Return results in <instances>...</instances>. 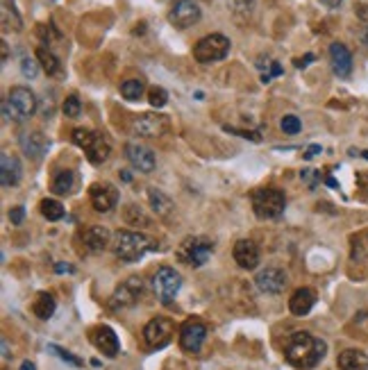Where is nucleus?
<instances>
[{"label": "nucleus", "instance_id": "nucleus-1", "mask_svg": "<svg viewBox=\"0 0 368 370\" xmlns=\"http://www.w3.org/2000/svg\"><path fill=\"white\" fill-rule=\"evenodd\" d=\"M327 352V345L309 332H291L284 338V359L293 368H314Z\"/></svg>", "mask_w": 368, "mask_h": 370}, {"label": "nucleus", "instance_id": "nucleus-2", "mask_svg": "<svg viewBox=\"0 0 368 370\" xmlns=\"http://www.w3.org/2000/svg\"><path fill=\"white\" fill-rule=\"evenodd\" d=\"M111 248H114V254L121 261H139L143 259L148 252L157 250V243L148 239L146 234L135 232V230H118L114 234V241H111Z\"/></svg>", "mask_w": 368, "mask_h": 370}, {"label": "nucleus", "instance_id": "nucleus-3", "mask_svg": "<svg viewBox=\"0 0 368 370\" xmlns=\"http://www.w3.org/2000/svg\"><path fill=\"white\" fill-rule=\"evenodd\" d=\"M37 109V96L27 87H12L7 98L3 100L5 116H12L14 121H27Z\"/></svg>", "mask_w": 368, "mask_h": 370}, {"label": "nucleus", "instance_id": "nucleus-4", "mask_svg": "<svg viewBox=\"0 0 368 370\" xmlns=\"http://www.w3.org/2000/svg\"><path fill=\"white\" fill-rule=\"evenodd\" d=\"M252 209L259 218H280L286 207L284 191L275 187H262L257 191H252Z\"/></svg>", "mask_w": 368, "mask_h": 370}, {"label": "nucleus", "instance_id": "nucleus-5", "mask_svg": "<svg viewBox=\"0 0 368 370\" xmlns=\"http://www.w3.org/2000/svg\"><path fill=\"white\" fill-rule=\"evenodd\" d=\"M211 252H214V241L204 239V236H187L176 250L178 259L187 266H193V269L207 264Z\"/></svg>", "mask_w": 368, "mask_h": 370}, {"label": "nucleus", "instance_id": "nucleus-6", "mask_svg": "<svg viewBox=\"0 0 368 370\" xmlns=\"http://www.w3.org/2000/svg\"><path fill=\"white\" fill-rule=\"evenodd\" d=\"M230 53V39L225 35H207L202 37L196 46H193V59L200 64H209V61H221Z\"/></svg>", "mask_w": 368, "mask_h": 370}, {"label": "nucleus", "instance_id": "nucleus-7", "mask_svg": "<svg viewBox=\"0 0 368 370\" xmlns=\"http://www.w3.org/2000/svg\"><path fill=\"white\" fill-rule=\"evenodd\" d=\"M180 286H182V277L176 269H171V266H161V269H157L155 275H152V291H155L157 300L161 304H171L176 300Z\"/></svg>", "mask_w": 368, "mask_h": 370}, {"label": "nucleus", "instance_id": "nucleus-8", "mask_svg": "<svg viewBox=\"0 0 368 370\" xmlns=\"http://www.w3.org/2000/svg\"><path fill=\"white\" fill-rule=\"evenodd\" d=\"M202 12L198 0H173V5L168 9V23L178 30H187L191 25H196L200 20Z\"/></svg>", "mask_w": 368, "mask_h": 370}, {"label": "nucleus", "instance_id": "nucleus-9", "mask_svg": "<svg viewBox=\"0 0 368 370\" xmlns=\"http://www.w3.org/2000/svg\"><path fill=\"white\" fill-rule=\"evenodd\" d=\"M166 130H168V118L164 114H141L130 125V132L139 139H157Z\"/></svg>", "mask_w": 368, "mask_h": 370}, {"label": "nucleus", "instance_id": "nucleus-10", "mask_svg": "<svg viewBox=\"0 0 368 370\" xmlns=\"http://www.w3.org/2000/svg\"><path fill=\"white\" fill-rule=\"evenodd\" d=\"M141 293H143V280L141 277H130V280L123 282L118 289L114 291L109 300L111 309H130L141 300Z\"/></svg>", "mask_w": 368, "mask_h": 370}, {"label": "nucleus", "instance_id": "nucleus-11", "mask_svg": "<svg viewBox=\"0 0 368 370\" xmlns=\"http://www.w3.org/2000/svg\"><path fill=\"white\" fill-rule=\"evenodd\" d=\"M173 332H176V325H173L168 318L157 316V318H152V321H148V325L143 327V338H146V343L150 347L159 350V347L171 343Z\"/></svg>", "mask_w": 368, "mask_h": 370}, {"label": "nucleus", "instance_id": "nucleus-12", "mask_svg": "<svg viewBox=\"0 0 368 370\" xmlns=\"http://www.w3.org/2000/svg\"><path fill=\"white\" fill-rule=\"evenodd\" d=\"M207 338V325L198 318H189L187 323L180 327V347L187 352H200V347Z\"/></svg>", "mask_w": 368, "mask_h": 370}, {"label": "nucleus", "instance_id": "nucleus-13", "mask_svg": "<svg viewBox=\"0 0 368 370\" xmlns=\"http://www.w3.org/2000/svg\"><path fill=\"white\" fill-rule=\"evenodd\" d=\"M89 200L96 211L107 214L118 204V189L111 187L109 182H96L89 187Z\"/></svg>", "mask_w": 368, "mask_h": 370}, {"label": "nucleus", "instance_id": "nucleus-14", "mask_svg": "<svg viewBox=\"0 0 368 370\" xmlns=\"http://www.w3.org/2000/svg\"><path fill=\"white\" fill-rule=\"evenodd\" d=\"M18 146H20V150H23V155L27 159L39 161V159H44L50 143H48L44 132L35 130V132H23V135L18 137Z\"/></svg>", "mask_w": 368, "mask_h": 370}, {"label": "nucleus", "instance_id": "nucleus-15", "mask_svg": "<svg viewBox=\"0 0 368 370\" xmlns=\"http://www.w3.org/2000/svg\"><path fill=\"white\" fill-rule=\"evenodd\" d=\"M125 157L141 173H152L157 166L155 152L148 146H141V143H125Z\"/></svg>", "mask_w": 368, "mask_h": 370}, {"label": "nucleus", "instance_id": "nucleus-16", "mask_svg": "<svg viewBox=\"0 0 368 370\" xmlns=\"http://www.w3.org/2000/svg\"><path fill=\"white\" fill-rule=\"evenodd\" d=\"M91 343H94L98 350L109 359H114L121 350L116 332L107 325H100V327H94V330H91Z\"/></svg>", "mask_w": 368, "mask_h": 370}, {"label": "nucleus", "instance_id": "nucleus-17", "mask_svg": "<svg viewBox=\"0 0 368 370\" xmlns=\"http://www.w3.org/2000/svg\"><path fill=\"white\" fill-rule=\"evenodd\" d=\"M254 282H257L259 291L264 293H271V295H278L286 289V284H289V277H286L284 271L280 269H266L262 271L257 277H254Z\"/></svg>", "mask_w": 368, "mask_h": 370}, {"label": "nucleus", "instance_id": "nucleus-18", "mask_svg": "<svg viewBox=\"0 0 368 370\" xmlns=\"http://www.w3.org/2000/svg\"><path fill=\"white\" fill-rule=\"evenodd\" d=\"M232 254L243 271H254L259 266V248H257V243L250 239H241L234 243Z\"/></svg>", "mask_w": 368, "mask_h": 370}, {"label": "nucleus", "instance_id": "nucleus-19", "mask_svg": "<svg viewBox=\"0 0 368 370\" xmlns=\"http://www.w3.org/2000/svg\"><path fill=\"white\" fill-rule=\"evenodd\" d=\"M20 175H23V171H20L18 157L3 150V155H0V184H3L5 189H12L20 182Z\"/></svg>", "mask_w": 368, "mask_h": 370}, {"label": "nucleus", "instance_id": "nucleus-20", "mask_svg": "<svg viewBox=\"0 0 368 370\" xmlns=\"http://www.w3.org/2000/svg\"><path fill=\"white\" fill-rule=\"evenodd\" d=\"M330 64H332L334 75H339V78H348L352 73V53L348 50V46L334 41L330 46Z\"/></svg>", "mask_w": 368, "mask_h": 370}, {"label": "nucleus", "instance_id": "nucleus-21", "mask_svg": "<svg viewBox=\"0 0 368 370\" xmlns=\"http://www.w3.org/2000/svg\"><path fill=\"white\" fill-rule=\"evenodd\" d=\"M82 241H85V248L91 250V252H102L109 245L111 241V234L107 228H102V225H91V228L82 234Z\"/></svg>", "mask_w": 368, "mask_h": 370}, {"label": "nucleus", "instance_id": "nucleus-22", "mask_svg": "<svg viewBox=\"0 0 368 370\" xmlns=\"http://www.w3.org/2000/svg\"><path fill=\"white\" fill-rule=\"evenodd\" d=\"M85 152H87V159L91 164L107 161V157L111 155V143H109L107 135H102V132H96L94 139H91V143L85 148Z\"/></svg>", "mask_w": 368, "mask_h": 370}, {"label": "nucleus", "instance_id": "nucleus-23", "mask_svg": "<svg viewBox=\"0 0 368 370\" xmlns=\"http://www.w3.org/2000/svg\"><path fill=\"white\" fill-rule=\"evenodd\" d=\"M316 304V291L314 289H298L289 300V309L293 316H307Z\"/></svg>", "mask_w": 368, "mask_h": 370}, {"label": "nucleus", "instance_id": "nucleus-24", "mask_svg": "<svg viewBox=\"0 0 368 370\" xmlns=\"http://www.w3.org/2000/svg\"><path fill=\"white\" fill-rule=\"evenodd\" d=\"M0 12H3V30L5 32H20L23 30V18H20L18 9L14 7V0H3V7H0Z\"/></svg>", "mask_w": 368, "mask_h": 370}, {"label": "nucleus", "instance_id": "nucleus-25", "mask_svg": "<svg viewBox=\"0 0 368 370\" xmlns=\"http://www.w3.org/2000/svg\"><path fill=\"white\" fill-rule=\"evenodd\" d=\"M148 200H150L152 211H155L159 218H168V216L173 214V200L166 193H161L159 189H148Z\"/></svg>", "mask_w": 368, "mask_h": 370}, {"label": "nucleus", "instance_id": "nucleus-26", "mask_svg": "<svg viewBox=\"0 0 368 370\" xmlns=\"http://www.w3.org/2000/svg\"><path fill=\"white\" fill-rule=\"evenodd\" d=\"M341 370H368V357L362 350H343L339 354Z\"/></svg>", "mask_w": 368, "mask_h": 370}, {"label": "nucleus", "instance_id": "nucleus-27", "mask_svg": "<svg viewBox=\"0 0 368 370\" xmlns=\"http://www.w3.org/2000/svg\"><path fill=\"white\" fill-rule=\"evenodd\" d=\"M53 189L57 195H68L75 191V173L73 171H59L53 178Z\"/></svg>", "mask_w": 368, "mask_h": 370}, {"label": "nucleus", "instance_id": "nucleus-28", "mask_svg": "<svg viewBox=\"0 0 368 370\" xmlns=\"http://www.w3.org/2000/svg\"><path fill=\"white\" fill-rule=\"evenodd\" d=\"M37 59H39L41 68H44L48 75H57L59 70H61L59 59H57V55L50 48H44V46L37 48Z\"/></svg>", "mask_w": 368, "mask_h": 370}, {"label": "nucleus", "instance_id": "nucleus-29", "mask_svg": "<svg viewBox=\"0 0 368 370\" xmlns=\"http://www.w3.org/2000/svg\"><path fill=\"white\" fill-rule=\"evenodd\" d=\"M55 309H57V302L50 293H39L37 302L32 304V312L37 314V318H41V321H48V318L55 314Z\"/></svg>", "mask_w": 368, "mask_h": 370}, {"label": "nucleus", "instance_id": "nucleus-30", "mask_svg": "<svg viewBox=\"0 0 368 370\" xmlns=\"http://www.w3.org/2000/svg\"><path fill=\"white\" fill-rule=\"evenodd\" d=\"M143 94H146V85H143V80L132 78V80H125L121 85V96L125 98V100H130V102L139 100Z\"/></svg>", "mask_w": 368, "mask_h": 370}, {"label": "nucleus", "instance_id": "nucleus-31", "mask_svg": "<svg viewBox=\"0 0 368 370\" xmlns=\"http://www.w3.org/2000/svg\"><path fill=\"white\" fill-rule=\"evenodd\" d=\"M257 68L262 70V82H264V85H269L273 78H278V75L284 73V68L275 59H259Z\"/></svg>", "mask_w": 368, "mask_h": 370}, {"label": "nucleus", "instance_id": "nucleus-32", "mask_svg": "<svg viewBox=\"0 0 368 370\" xmlns=\"http://www.w3.org/2000/svg\"><path fill=\"white\" fill-rule=\"evenodd\" d=\"M41 214H44V218L48 221H59V218H64V204L59 200L46 198V200H41Z\"/></svg>", "mask_w": 368, "mask_h": 370}, {"label": "nucleus", "instance_id": "nucleus-33", "mask_svg": "<svg viewBox=\"0 0 368 370\" xmlns=\"http://www.w3.org/2000/svg\"><path fill=\"white\" fill-rule=\"evenodd\" d=\"M125 221L130 223V225H141V228H148L150 225V218L146 214H143V209L139 207V204H128L125 207Z\"/></svg>", "mask_w": 368, "mask_h": 370}, {"label": "nucleus", "instance_id": "nucleus-34", "mask_svg": "<svg viewBox=\"0 0 368 370\" xmlns=\"http://www.w3.org/2000/svg\"><path fill=\"white\" fill-rule=\"evenodd\" d=\"M148 102H150L152 107L161 109V107L168 102V91L161 89V87H150V91H148Z\"/></svg>", "mask_w": 368, "mask_h": 370}, {"label": "nucleus", "instance_id": "nucleus-35", "mask_svg": "<svg viewBox=\"0 0 368 370\" xmlns=\"http://www.w3.org/2000/svg\"><path fill=\"white\" fill-rule=\"evenodd\" d=\"M61 111H64V116H68V118H78L82 114V102H80V98L75 94L68 96L64 100V105H61Z\"/></svg>", "mask_w": 368, "mask_h": 370}, {"label": "nucleus", "instance_id": "nucleus-36", "mask_svg": "<svg viewBox=\"0 0 368 370\" xmlns=\"http://www.w3.org/2000/svg\"><path fill=\"white\" fill-rule=\"evenodd\" d=\"M300 128H302V123H300V118L298 116H284L282 121H280V130L284 132V135H298L300 132Z\"/></svg>", "mask_w": 368, "mask_h": 370}, {"label": "nucleus", "instance_id": "nucleus-37", "mask_svg": "<svg viewBox=\"0 0 368 370\" xmlns=\"http://www.w3.org/2000/svg\"><path fill=\"white\" fill-rule=\"evenodd\" d=\"M94 135H96V130H85V128H78V130H73V143L75 146H80L82 150H85L89 143H91V139H94Z\"/></svg>", "mask_w": 368, "mask_h": 370}, {"label": "nucleus", "instance_id": "nucleus-38", "mask_svg": "<svg viewBox=\"0 0 368 370\" xmlns=\"http://www.w3.org/2000/svg\"><path fill=\"white\" fill-rule=\"evenodd\" d=\"M39 59H30V57H23L20 59V73H23L25 78L35 80L39 75Z\"/></svg>", "mask_w": 368, "mask_h": 370}, {"label": "nucleus", "instance_id": "nucleus-39", "mask_svg": "<svg viewBox=\"0 0 368 370\" xmlns=\"http://www.w3.org/2000/svg\"><path fill=\"white\" fill-rule=\"evenodd\" d=\"M50 352H53V354H57V357L61 359V362H66V364H70V366H75V368H80L82 364H85V362H82V359H80V357H75V354H70V352H66V350H64V347H59V345H50Z\"/></svg>", "mask_w": 368, "mask_h": 370}, {"label": "nucleus", "instance_id": "nucleus-40", "mask_svg": "<svg viewBox=\"0 0 368 370\" xmlns=\"http://www.w3.org/2000/svg\"><path fill=\"white\" fill-rule=\"evenodd\" d=\"M230 7L239 18H245V16H250V12H252V0H232Z\"/></svg>", "mask_w": 368, "mask_h": 370}, {"label": "nucleus", "instance_id": "nucleus-41", "mask_svg": "<svg viewBox=\"0 0 368 370\" xmlns=\"http://www.w3.org/2000/svg\"><path fill=\"white\" fill-rule=\"evenodd\" d=\"M39 37L46 41V44H50L53 39H59V35H57V30H55V25L53 23H48V25H39Z\"/></svg>", "mask_w": 368, "mask_h": 370}, {"label": "nucleus", "instance_id": "nucleus-42", "mask_svg": "<svg viewBox=\"0 0 368 370\" xmlns=\"http://www.w3.org/2000/svg\"><path fill=\"white\" fill-rule=\"evenodd\" d=\"M300 178L309 184V189H316V184L321 182V175H319V171H314V168H302L300 173Z\"/></svg>", "mask_w": 368, "mask_h": 370}, {"label": "nucleus", "instance_id": "nucleus-43", "mask_svg": "<svg viewBox=\"0 0 368 370\" xmlns=\"http://www.w3.org/2000/svg\"><path fill=\"white\" fill-rule=\"evenodd\" d=\"M355 14L360 16L364 23H368V0H357V3H355Z\"/></svg>", "mask_w": 368, "mask_h": 370}, {"label": "nucleus", "instance_id": "nucleus-44", "mask_svg": "<svg viewBox=\"0 0 368 370\" xmlns=\"http://www.w3.org/2000/svg\"><path fill=\"white\" fill-rule=\"evenodd\" d=\"M225 130L232 132V135H239V137H245V139H250V141H259L262 137L259 135H254V132H245V130H237V128H230V125H225Z\"/></svg>", "mask_w": 368, "mask_h": 370}, {"label": "nucleus", "instance_id": "nucleus-45", "mask_svg": "<svg viewBox=\"0 0 368 370\" xmlns=\"http://www.w3.org/2000/svg\"><path fill=\"white\" fill-rule=\"evenodd\" d=\"M25 218V209L23 207H14L12 211H9V221H12L14 225H20Z\"/></svg>", "mask_w": 368, "mask_h": 370}, {"label": "nucleus", "instance_id": "nucleus-46", "mask_svg": "<svg viewBox=\"0 0 368 370\" xmlns=\"http://www.w3.org/2000/svg\"><path fill=\"white\" fill-rule=\"evenodd\" d=\"M314 55L309 53V55H305V57H300V59H295L293 64H295V68H305V66H309V64H314Z\"/></svg>", "mask_w": 368, "mask_h": 370}, {"label": "nucleus", "instance_id": "nucleus-47", "mask_svg": "<svg viewBox=\"0 0 368 370\" xmlns=\"http://www.w3.org/2000/svg\"><path fill=\"white\" fill-rule=\"evenodd\" d=\"M321 146H316V143H314V146H309V148H307V152H305V159H312V157H316V155H321Z\"/></svg>", "mask_w": 368, "mask_h": 370}, {"label": "nucleus", "instance_id": "nucleus-48", "mask_svg": "<svg viewBox=\"0 0 368 370\" xmlns=\"http://www.w3.org/2000/svg\"><path fill=\"white\" fill-rule=\"evenodd\" d=\"M360 44L368 50V27H364L362 30V35H360Z\"/></svg>", "mask_w": 368, "mask_h": 370}, {"label": "nucleus", "instance_id": "nucleus-49", "mask_svg": "<svg viewBox=\"0 0 368 370\" xmlns=\"http://www.w3.org/2000/svg\"><path fill=\"white\" fill-rule=\"evenodd\" d=\"M321 3L325 5V7H330V9H334V7H339L343 0H321Z\"/></svg>", "mask_w": 368, "mask_h": 370}, {"label": "nucleus", "instance_id": "nucleus-50", "mask_svg": "<svg viewBox=\"0 0 368 370\" xmlns=\"http://www.w3.org/2000/svg\"><path fill=\"white\" fill-rule=\"evenodd\" d=\"M3 364H9V345H7V341H3Z\"/></svg>", "mask_w": 368, "mask_h": 370}, {"label": "nucleus", "instance_id": "nucleus-51", "mask_svg": "<svg viewBox=\"0 0 368 370\" xmlns=\"http://www.w3.org/2000/svg\"><path fill=\"white\" fill-rule=\"evenodd\" d=\"M55 269H57V273H70V271H73V269H70V266H66V264H57Z\"/></svg>", "mask_w": 368, "mask_h": 370}, {"label": "nucleus", "instance_id": "nucleus-52", "mask_svg": "<svg viewBox=\"0 0 368 370\" xmlns=\"http://www.w3.org/2000/svg\"><path fill=\"white\" fill-rule=\"evenodd\" d=\"M0 46H3V61H7V59H9V48H7V41H3V44H0Z\"/></svg>", "mask_w": 368, "mask_h": 370}, {"label": "nucleus", "instance_id": "nucleus-53", "mask_svg": "<svg viewBox=\"0 0 368 370\" xmlns=\"http://www.w3.org/2000/svg\"><path fill=\"white\" fill-rule=\"evenodd\" d=\"M325 182H327V187H332V189L339 187V184H336V180H334L332 175H327V178H325Z\"/></svg>", "mask_w": 368, "mask_h": 370}, {"label": "nucleus", "instance_id": "nucleus-54", "mask_svg": "<svg viewBox=\"0 0 368 370\" xmlns=\"http://www.w3.org/2000/svg\"><path fill=\"white\" fill-rule=\"evenodd\" d=\"M20 370H37L32 362H23V366H20Z\"/></svg>", "mask_w": 368, "mask_h": 370}, {"label": "nucleus", "instance_id": "nucleus-55", "mask_svg": "<svg viewBox=\"0 0 368 370\" xmlns=\"http://www.w3.org/2000/svg\"><path fill=\"white\" fill-rule=\"evenodd\" d=\"M360 182L366 184V198H368V173H366V175H360Z\"/></svg>", "mask_w": 368, "mask_h": 370}, {"label": "nucleus", "instance_id": "nucleus-56", "mask_svg": "<svg viewBox=\"0 0 368 370\" xmlns=\"http://www.w3.org/2000/svg\"><path fill=\"white\" fill-rule=\"evenodd\" d=\"M362 157H364V159H368V150H362Z\"/></svg>", "mask_w": 368, "mask_h": 370}]
</instances>
